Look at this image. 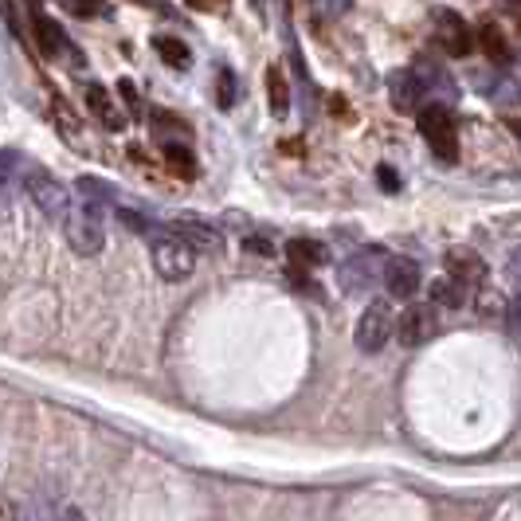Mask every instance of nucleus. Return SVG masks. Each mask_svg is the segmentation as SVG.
<instances>
[{"label":"nucleus","instance_id":"obj_4","mask_svg":"<svg viewBox=\"0 0 521 521\" xmlns=\"http://www.w3.org/2000/svg\"><path fill=\"white\" fill-rule=\"evenodd\" d=\"M420 134L439 161H447V165L459 161V122L443 102H431L420 110Z\"/></svg>","mask_w":521,"mask_h":521},{"label":"nucleus","instance_id":"obj_17","mask_svg":"<svg viewBox=\"0 0 521 521\" xmlns=\"http://www.w3.org/2000/svg\"><path fill=\"white\" fill-rule=\"evenodd\" d=\"M416 75L424 79L427 95H435V91H439V95H447V98L455 95V83H451V75H447L443 67H435L431 59H420V63H416Z\"/></svg>","mask_w":521,"mask_h":521},{"label":"nucleus","instance_id":"obj_10","mask_svg":"<svg viewBox=\"0 0 521 521\" xmlns=\"http://www.w3.org/2000/svg\"><path fill=\"white\" fill-rule=\"evenodd\" d=\"M380 279H384V286H388L392 298H412V294L420 290V283H424L416 259H388Z\"/></svg>","mask_w":521,"mask_h":521},{"label":"nucleus","instance_id":"obj_19","mask_svg":"<svg viewBox=\"0 0 521 521\" xmlns=\"http://www.w3.org/2000/svg\"><path fill=\"white\" fill-rule=\"evenodd\" d=\"M267 95H271V110L283 118L290 110V91H286V79L279 75V67H267Z\"/></svg>","mask_w":521,"mask_h":521},{"label":"nucleus","instance_id":"obj_13","mask_svg":"<svg viewBox=\"0 0 521 521\" xmlns=\"http://www.w3.org/2000/svg\"><path fill=\"white\" fill-rule=\"evenodd\" d=\"M447 279H455V283L463 286L467 294H471L474 286L482 283V275H486V267H482V259H474V255H451V263H447Z\"/></svg>","mask_w":521,"mask_h":521},{"label":"nucleus","instance_id":"obj_32","mask_svg":"<svg viewBox=\"0 0 521 521\" xmlns=\"http://www.w3.org/2000/svg\"><path fill=\"white\" fill-rule=\"evenodd\" d=\"M28 4H32V8H40V0H28Z\"/></svg>","mask_w":521,"mask_h":521},{"label":"nucleus","instance_id":"obj_6","mask_svg":"<svg viewBox=\"0 0 521 521\" xmlns=\"http://www.w3.org/2000/svg\"><path fill=\"white\" fill-rule=\"evenodd\" d=\"M435 330H439L435 306L416 302V306H404V314H400V322H396V341H400L404 349H420V345H427V341L435 337Z\"/></svg>","mask_w":521,"mask_h":521},{"label":"nucleus","instance_id":"obj_28","mask_svg":"<svg viewBox=\"0 0 521 521\" xmlns=\"http://www.w3.org/2000/svg\"><path fill=\"white\" fill-rule=\"evenodd\" d=\"M510 275H514V283L521 286V247L514 251V255H510Z\"/></svg>","mask_w":521,"mask_h":521},{"label":"nucleus","instance_id":"obj_23","mask_svg":"<svg viewBox=\"0 0 521 521\" xmlns=\"http://www.w3.org/2000/svg\"><path fill=\"white\" fill-rule=\"evenodd\" d=\"M59 8H67L71 16H102L106 0H59Z\"/></svg>","mask_w":521,"mask_h":521},{"label":"nucleus","instance_id":"obj_9","mask_svg":"<svg viewBox=\"0 0 521 521\" xmlns=\"http://www.w3.org/2000/svg\"><path fill=\"white\" fill-rule=\"evenodd\" d=\"M424 95H427V87H424V79L416 75V67L388 75V102H392L396 110H416V106L424 102Z\"/></svg>","mask_w":521,"mask_h":521},{"label":"nucleus","instance_id":"obj_26","mask_svg":"<svg viewBox=\"0 0 521 521\" xmlns=\"http://www.w3.org/2000/svg\"><path fill=\"white\" fill-rule=\"evenodd\" d=\"M377 173H380V185H384V192L400 189V177H396V169H392V165H380Z\"/></svg>","mask_w":521,"mask_h":521},{"label":"nucleus","instance_id":"obj_18","mask_svg":"<svg viewBox=\"0 0 521 521\" xmlns=\"http://www.w3.org/2000/svg\"><path fill=\"white\" fill-rule=\"evenodd\" d=\"M478 40H482V51H486L494 63H506V59H510V48H506V40H502V32H498L494 20H486V24L478 28Z\"/></svg>","mask_w":521,"mask_h":521},{"label":"nucleus","instance_id":"obj_3","mask_svg":"<svg viewBox=\"0 0 521 521\" xmlns=\"http://www.w3.org/2000/svg\"><path fill=\"white\" fill-rule=\"evenodd\" d=\"M67 228V243L79 255H98L106 247V228H102V204L83 196V204H71V212L63 216Z\"/></svg>","mask_w":521,"mask_h":521},{"label":"nucleus","instance_id":"obj_29","mask_svg":"<svg viewBox=\"0 0 521 521\" xmlns=\"http://www.w3.org/2000/svg\"><path fill=\"white\" fill-rule=\"evenodd\" d=\"M0 518L8 521V518H20V510L12 506V502H0Z\"/></svg>","mask_w":521,"mask_h":521},{"label":"nucleus","instance_id":"obj_2","mask_svg":"<svg viewBox=\"0 0 521 521\" xmlns=\"http://www.w3.org/2000/svg\"><path fill=\"white\" fill-rule=\"evenodd\" d=\"M149 255H153V271L165 283H185L196 271V247L181 232H173V228H165L161 236L149 243Z\"/></svg>","mask_w":521,"mask_h":521},{"label":"nucleus","instance_id":"obj_14","mask_svg":"<svg viewBox=\"0 0 521 521\" xmlns=\"http://www.w3.org/2000/svg\"><path fill=\"white\" fill-rule=\"evenodd\" d=\"M153 51L173 67V71H189L192 67V51L185 40H177V36H153Z\"/></svg>","mask_w":521,"mask_h":521},{"label":"nucleus","instance_id":"obj_5","mask_svg":"<svg viewBox=\"0 0 521 521\" xmlns=\"http://www.w3.org/2000/svg\"><path fill=\"white\" fill-rule=\"evenodd\" d=\"M431 32H435V48L443 55H451V59H467L471 55V28H467V20L455 8H435Z\"/></svg>","mask_w":521,"mask_h":521},{"label":"nucleus","instance_id":"obj_31","mask_svg":"<svg viewBox=\"0 0 521 521\" xmlns=\"http://www.w3.org/2000/svg\"><path fill=\"white\" fill-rule=\"evenodd\" d=\"M251 8H255V12L263 16V12H267V0H251Z\"/></svg>","mask_w":521,"mask_h":521},{"label":"nucleus","instance_id":"obj_16","mask_svg":"<svg viewBox=\"0 0 521 521\" xmlns=\"http://www.w3.org/2000/svg\"><path fill=\"white\" fill-rule=\"evenodd\" d=\"M286 255L294 267H322L326 263V247L314 243V239H290L286 243Z\"/></svg>","mask_w":521,"mask_h":521},{"label":"nucleus","instance_id":"obj_22","mask_svg":"<svg viewBox=\"0 0 521 521\" xmlns=\"http://www.w3.org/2000/svg\"><path fill=\"white\" fill-rule=\"evenodd\" d=\"M165 161H169L173 173H181V177H196V161H192V153L181 142L165 145Z\"/></svg>","mask_w":521,"mask_h":521},{"label":"nucleus","instance_id":"obj_20","mask_svg":"<svg viewBox=\"0 0 521 521\" xmlns=\"http://www.w3.org/2000/svg\"><path fill=\"white\" fill-rule=\"evenodd\" d=\"M173 232H181V236L189 239L192 247H208V251H220V232H212V228H200V224H169Z\"/></svg>","mask_w":521,"mask_h":521},{"label":"nucleus","instance_id":"obj_30","mask_svg":"<svg viewBox=\"0 0 521 521\" xmlns=\"http://www.w3.org/2000/svg\"><path fill=\"white\" fill-rule=\"evenodd\" d=\"M506 126L514 130V138H518V142H521V118H506Z\"/></svg>","mask_w":521,"mask_h":521},{"label":"nucleus","instance_id":"obj_21","mask_svg":"<svg viewBox=\"0 0 521 521\" xmlns=\"http://www.w3.org/2000/svg\"><path fill=\"white\" fill-rule=\"evenodd\" d=\"M236 98H239L236 71H232V67H220V71H216V102H220L224 110H232V106H236Z\"/></svg>","mask_w":521,"mask_h":521},{"label":"nucleus","instance_id":"obj_27","mask_svg":"<svg viewBox=\"0 0 521 521\" xmlns=\"http://www.w3.org/2000/svg\"><path fill=\"white\" fill-rule=\"evenodd\" d=\"M192 8H204V12H216V8H228V0H189Z\"/></svg>","mask_w":521,"mask_h":521},{"label":"nucleus","instance_id":"obj_7","mask_svg":"<svg viewBox=\"0 0 521 521\" xmlns=\"http://www.w3.org/2000/svg\"><path fill=\"white\" fill-rule=\"evenodd\" d=\"M388 333H392V310H388V302H373V306L361 314L353 337H357V349H361V353H380L384 341H388Z\"/></svg>","mask_w":521,"mask_h":521},{"label":"nucleus","instance_id":"obj_1","mask_svg":"<svg viewBox=\"0 0 521 521\" xmlns=\"http://www.w3.org/2000/svg\"><path fill=\"white\" fill-rule=\"evenodd\" d=\"M0 165L20 177V185L28 189V196L36 200V208H40L48 220H63V216L71 212V192H67V185H63L51 169H44L40 161H24V157H16V153H0Z\"/></svg>","mask_w":521,"mask_h":521},{"label":"nucleus","instance_id":"obj_24","mask_svg":"<svg viewBox=\"0 0 521 521\" xmlns=\"http://www.w3.org/2000/svg\"><path fill=\"white\" fill-rule=\"evenodd\" d=\"M506 326H510V337L521 345V294L510 298V306H506Z\"/></svg>","mask_w":521,"mask_h":521},{"label":"nucleus","instance_id":"obj_15","mask_svg":"<svg viewBox=\"0 0 521 521\" xmlns=\"http://www.w3.org/2000/svg\"><path fill=\"white\" fill-rule=\"evenodd\" d=\"M279 8H283V20H279V28H283L290 67H294V75H298V79L306 83V79H310V71H306V63H302V48H298V36H294V20H290V0H279Z\"/></svg>","mask_w":521,"mask_h":521},{"label":"nucleus","instance_id":"obj_11","mask_svg":"<svg viewBox=\"0 0 521 521\" xmlns=\"http://www.w3.org/2000/svg\"><path fill=\"white\" fill-rule=\"evenodd\" d=\"M384 259L377 247L373 251H361L357 259H349L345 267H341V290H349V294H361L365 286L377 279V263Z\"/></svg>","mask_w":521,"mask_h":521},{"label":"nucleus","instance_id":"obj_25","mask_svg":"<svg viewBox=\"0 0 521 521\" xmlns=\"http://www.w3.org/2000/svg\"><path fill=\"white\" fill-rule=\"evenodd\" d=\"M353 0H314V8H322V16H341Z\"/></svg>","mask_w":521,"mask_h":521},{"label":"nucleus","instance_id":"obj_8","mask_svg":"<svg viewBox=\"0 0 521 521\" xmlns=\"http://www.w3.org/2000/svg\"><path fill=\"white\" fill-rule=\"evenodd\" d=\"M32 24H36V40H40V48H44L48 59H63V63H67V67H75V71L83 67V63H79V51H75V44L67 40V32H63L51 16L36 12V20H32Z\"/></svg>","mask_w":521,"mask_h":521},{"label":"nucleus","instance_id":"obj_12","mask_svg":"<svg viewBox=\"0 0 521 521\" xmlns=\"http://www.w3.org/2000/svg\"><path fill=\"white\" fill-rule=\"evenodd\" d=\"M87 106H91V114L102 122V130H122V126H126V110L114 106V98H110V91H106L102 83H91V87H87Z\"/></svg>","mask_w":521,"mask_h":521}]
</instances>
